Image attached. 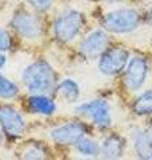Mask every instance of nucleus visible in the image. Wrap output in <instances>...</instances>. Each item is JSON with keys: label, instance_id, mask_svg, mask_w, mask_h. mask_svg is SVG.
<instances>
[{"label": "nucleus", "instance_id": "18", "mask_svg": "<svg viewBox=\"0 0 152 160\" xmlns=\"http://www.w3.org/2000/svg\"><path fill=\"white\" fill-rule=\"evenodd\" d=\"M27 2L39 11H47L52 4V0H27Z\"/></svg>", "mask_w": 152, "mask_h": 160}, {"label": "nucleus", "instance_id": "19", "mask_svg": "<svg viewBox=\"0 0 152 160\" xmlns=\"http://www.w3.org/2000/svg\"><path fill=\"white\" fill-rule=\"evenodd\" d=\"M11 47V39L7 31H4L3 28H0V51H7Z\"/></svg>", "mask_w": 152, "mask_h": 160}, {"label": "nucleus", "instance_id": "23", "mask_svg": "<svg viewBox=\"0 0 152 160\" xmlns=\"http://www.w3.org/2000/svg\"><path fill=\"white\" fill-rule=\"evenodd\" d=\"M2 4H3V0H0V7H2Z\"/></svg>", "mask_w": 152, "mask_h": 160}, {"label": "nucleus", "instance_id": "1", "mask_svg": "<svg viewBox=\"0 0 152 160\" xmlns=\"http://www.w3.org/2000/svg\"><path fill=\"white\" fill-rule=\"evenodd\" d=\"M53 69L45 62H36L28 66L23 73V82L29 91L33 93L49 92L55 86Z\"/></svg>", "mask_w": 152, "mask_h": 160}, {"label": "nucleus", "instance_id": "8", "mask_svg": "<svg viewBox=\"0 0 152 160\" xmlns=\"http://www.w3.org/2000/svg\"><path fill=\"white\" fill-rule=\"evenodd\" d=\"M0 124L8 136H22L25 129V124L20 113L12 107L4 106L0 108Z\"/></svg>", "mask_w": 152, "mask_h": 160}, {"label": "nucleus", "instance_id": "22", "mask_svg": "<svg viewBox=\"0 0 152 160\" xmlns=\"http://www.w3.org/2000/svg\"><path fill=\"white\" fill-rule=\"evenodd\" d=\"M105 2H109V3H118V2H121V0H105Z\"/></svg>", "mask_w": 152, "mask_h": 160}, {"label": "nucleus", "instance_id": "6", "mask_svg": "<svg viewBox=\"0 0 152 160\" xmlns=\"http://www.w3.org/2000/svg\"><path fill=\"white\" fill-rule=\"evenodd\" d=\"M147 72H148V66L143 58H132L128 63L127 71L124 75V84L129 91L140 88L145 82Z\"/></svg>", "mask_w": 152, "mask_h": 160}, {"label": "nucleus", "instance_id": "15", "mask_svg": "<svg viewBox=\"0 0 152 160\" xmlns=\"http://www.w3.org/2000/svg\"><path fill=\"white\" fill-rule=\"evenodd\" d=\"M134 111L138 115L152 113V89L141 93L134 104Z\"/></svg>", "mask_w": 152, "mask_h": 160}, {"label": "nucleus", "instance_id": "21", "mask_svg": "<svg viewBox=\"0 0 152 160\" xmlns=\"http://www.w3.org/2000/svg\"><path fill=\"white\" fill-rule=\"evenodd\" d=\"M4 63H6V58H4V55L0 53V68L4 66Z\"/></svg>", "mask_w": 152, "mask_h": 160}, {"label": "nucleus", "instance_id": "20", "mask_svg": "<svg viewBox=\"0 0 152 160\" xmlns=\"http://www.w3.org/2000/svg\"><path fill=\"white\" fill-rule=\"evenodd\" d=\"M25 159H43L44 158V153L40 151L38 148H32V149H28L25 152Z\"/></svg>", "mask_w": 152, "mask_h": 160}, {"label": "nucleus", "instance_id": "2", "mask_svg": "<svg viewBox=\"0 0 152 160\" xmlns=\"http://www.w3.org/2000/svg\"><path fill=\"white\" fill-rule=\"evenodd\" d=\"M139 26V15L134 9H116L103 19V27L115 33L131 32Z\"/></svg>", "mask_w": 152, "mask_h": 160}, {"label": "nucleus", "instance_id": "13", "mask_svg": "<svg viewBox=\"0 0 152 160\" xmlns=\"http://www.w3.org/2000/svg\"><path fill=\"white\" fill-rule=\"evenodd\" d=\"M29 107L33 112L43 113V115H52L56 109V106L51 99L43 96V95H36L29 99Z\"/></svg>", "mask_w": 152, "mask_h": 160}, {"label": "nucleus", "instance_id": "14", "mask_svg": "<svg viewBox=\"0 0 152 160\" xmlns=\"http://www.w3.org/2000/svg\"><path fill=\"white\" fill-rule=\"evenodd\" d=\"M58 93L68 100V102H75L79 98V87L73 80L65 79L58 86Z\"/></svg>", "mask_w": 152, "mask_h": 160}, {"label": "nucleus", "instance_id": "3", "mask_svg": "<svg viewBox=\"0 0 152 160\" xmlns=\"http://www.w3.org/2000/svg\"><path fill=\"white\" fill-rule=\"evenodd\" d=\"M83 15L78 11H67L55 23V35L60 42H71L83 27Z\"/></svg>", "mask_w": 152, "mask_h": 160}, {"label": "nucleus", "instance_id": "10", "mask_svg": "<svg viewBox=\"0 0 152 160\" xmlns=\"http://www.w3.org/2000/svg\"><path fill=\"white\" fill-rule=\"evenodd\" d=\"M85 127L80 123H68L65 126L55 128L51 132V138H52L58 144H63V146H71V144H76L80 139L84 136Z\"/></svg>", "mask_w": 152, "mask_h": 160}, {"label": "nucleus", "instance_id": "11", "mask_svg": "<svg viewBox=\"0 0 152 160\" xmlns=\"http://www.w3.org/2000/svg\"><path fill=\"white\" fill-rule=\"evenodd\" d=\"M124 151V142L123 139L116 136V135H111L109 138H107L103 143L100 152L101 156L104 159H119L121 158Z\"/></svg>", "mask_w": 152, "mask_h": 160}, {"label": "nucleus", "instance_id": "7", "mask_svg": "<svg viewBox=\"0 0 152 160\" xmlns=\"http://www.w3.org/2000/svg\"><path fill=\"white\" fill-rule=\"evenodd\" d=\"M107 47H108L107 33L101 31V29H98V31H94L92 33H89L83 40V43L80 44V52L85 58L95 59L107 51Z\"/></svg>", "mask_w": 152, "mask_h": 160}, {"label": "nucleus", "instance_id": "9", "mask_svg": "<svg viewBox=\"0 0 152 160\" xmlns=\"http://www.w3.org/2000/svg\"><path fill=\"white\" fill-rule=\"evenodd\" d=\"M12 26L22 36L27 39L38 38L42 32V26L36 16L28 13V12H18L12 19Z\"/></svg>", "mask_w": 152, "mask_h": 160}, {"label": "nucleus", "instance_id": "16", "mask_svg": "<svg viewBox=\"0 0 152 160\" xmlns=\"http://www.w3.org/2000/svg\"><path fill=\"white\" fill-rule=\"evenodd\" d=\"M76 146H78L79 152L82 155H85V156H98V155L100 153L99 146L91 139L82 138L78 143H76Z\"/></svg>", "mask_w": 152, "mask_h": 160}, {"label": "nucleus", "instance_id": "5", "mask_svg": "<svg viewBox=\"0 0 152 160\" xmlns=\"http://www.w3.org/2000/svg\"><path fill=\"white\" fill-rule=\"evenodd\" d=\"M128 63V52L124 48H112L105 51L100 58L99 68L104 75L112 76L121 72Z\"/></svg>", "mask_w": 152, "mask_h": 160}, {"label": "nucleus", "instance_id": "17", "mask_svg": "<svg viewBox=\"0 0 152 160\" xmlns=\"http://www.w3.org/2000/svg\"><path fill=\"white\" fill-rule=\"evenodd\" d=\"M18 92H19V88L16 84H13L11 80H8L0 73V98L9 99V98L16 96Z\"/></svg>", "mask_w": 152, "mask_h": 160}, {"label": "nucleus", "instance_id": "24", "mask_svg": "<svg viewBox=\"0 0 152 160\" xmlns=\"http://www.w3.org/2000/svg\"><path fill=\"white\" fill-rule=\"evenodd\" d=\"M0 143H2V135H0Z\"/></svg>", "mask_w": 152, "mask_h": 160}, {"label": "nucleus", "instance_id": "12", "mask_svg": "<svg viewBox=\"0 0 152 160\" xmlns=\"http://www.w3.org/2000/svg\"><path fill=\"white\" fill-rule=\"evenodd\" d=\"M135 149L141 159H152V132L141 131L136 133Z\"/></svg>", "mask_w": 152, "mask_h": 160}, {"label": "nucleus", "instance_id": "4", "mask_svg": "<svg viewBox=\"0 0 152 160\" xmlns=\"http://www.w3.org/2000/svg\"><path fill=\"white\" fill-rule=\"evenodd\" d=\"M76 112L92 119V122L100 128H108L112 123L109 106L105 100H94V102L84 103L80 107H78Z\"/></svg>", "mask_w": 152, "mask_h": 160}]
</instances>
